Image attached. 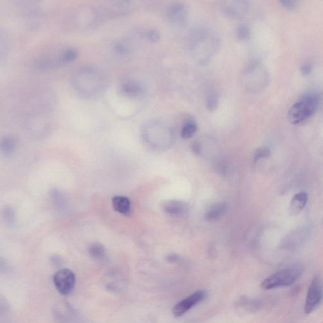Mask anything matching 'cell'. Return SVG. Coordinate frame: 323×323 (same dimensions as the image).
<instances>
[{
  "mask_svg": "<svg viewBox=\"0 0 323 323\" xmlns=\"http://www.w3.org/2000/svg\"><path fill=\"white\" fill-rule=\"evenodd\" d=\"M227 205L224 203L214 204L206 213L205 218L208 221H216L226 213Z\"/></svg>",
  "mask_w": 323,
  "mask_h": 323,
  "instance_id": "15",
  "label": "cell"
},
{
  "mask_svg": "<svg viewBox=\"0 0 323 323\" xmlns=\"http://www.w3.org/2000/svg\"><path fill=\"white\" fill-rule=\"evenodd\" d=\"M79 55V51L76 48L69 47L63 51V61L64 64H68L74 61Z\"/></svg>",
  "mask_w": 323,
  "mask_h": 323,
  "instance_id": "22",
  "label": "cell"
},
{
  "mask_svg": "<svg viewBox=\"0 0 323 323\" xmlns=\"http://www.w3.org/2000/svg\"><path fill=\"white\" fill-rule=\"evenodd\" d=\"M236 34L239 40L247 41L252 35V30L247 25L241 24L237 28Z\"/></svg>",
  "mask_w": 323,
  "mask_h": 323,
  "instance_id": "23",
  "label": "cell"
},
{
  "mask_svg": "<svg viewBox=\"0 0 323 323\" xmlns=\"http://www.w3.org/2000/svg\"><path fill=\"white\" fill-rule=\"evenodd\" d=\"M192 150L194 153L199 154L201 151V145L198 142H194L192 145Z\"/></svg>",
  "mask_w": 323,
  "mask_h": 323,
  "instance_id": "27",
  "label": "cell"
},
{
  "mask_svg": "<svg viewBox=\"0 0 323 323\" xmlns=\"http://www.w3.org/2000/svg\"><path fill=\"white\" fill-rule=\"evenodd\" d=\"M321 99V95L317 93L304 95L289 110V121L294 125H299L309 120L316 112Z\"/></svg>",
  "mask_w": 323,
  "mask_h": 323,
  "instance_id": "3",
  "label": "cell"
},
{
  "mask_svg": "<svg viewBox=\"0 0 323 323\" xmlns=\"http://www.w3.org/2000/svg\"><path fill=\"white\" fill-rule=\"evenodd\" d=\"M104 72L92 66H81L71 76V85L77 95L90 99L104 92L107 85Z\"/></svg>",
  "mask_w": 323,
  "mask_h": 323,
  "instance_id": "1",
  "label": "cell"
},
{
  "mask_svg": "<svg viewBox=\"0 0 323 323\" xmlns=\"http://www.w3.org/2000/svg\"><path fill=\"white\" fill-rule=\"evenodd\" d=\"M115 210L123 215H128L131 211V202L126 196H115L111 200Z\"/></svg>",
  "mask_w": 323,
  "mask_h": 323,
  "instance_id": "13",
  "label": "cell"
},
{
  "mask_svg": "<svg viewBox=\"0 0 323 323\" xmlns=\"http://www.w3.org/2000/svg\"><path fill=\"white\" fill-rule=\"evenodd\" d=\"M206 296L207 293L205 291L196 292L175 305L172 310L173 314L176 317H182L194 306L205 300Z\"/></svg>",
  "mask_w": 323,
  "mask_h": 323,
  "instance_id": "7",
  "label": "cell"
},
{
  "mask_svg": "<svg viewBox=\"0 0 323 323\" xmlns=\"http://www.w3.org/2000/svg\"><path fill=\"white\" fill-rule=\"evenodd\" d=\"M89 254L93 259L99 262H105L107 259V253L105 247L99 243L90 245Z\"/></svg>",
  "mask_w": 323,
  "mask_h": 323,
  "instance_id": "18",
  "label": "cell"
},
{
  "mask_svg": "<svg viewBox=\"0 0 323 323\" xmlns=\"http://www.w3.org/2000/svg\"><path fill=\"white\" fill-rule=\"evenodd\" d=\"M248 8L247 2L245 1H226L222 2V11L226 16L232 19H237L244 16Z\"/></svg>",
  "mask_w": 323,
  "mask_h": 323,
  "instance_id": "11",
  "label": "cell"
},
{
  "mask_svg": "<svg viewBox=\"0 0 323 323\" xmlns=\"http://www.w3.org/2000/svg\"><path fill=\"white\" fill-rule=\"evenodd\" d=\"M120 91L124 97L129 99H136L143 94L144 87L138 80L128 79L121 82Z\"/></svg>",
  "mask_w": 323,
  "mask_h": 323,
  "instance_id": "10",
  "label": "cell"
},
{
  "mask_svg": "<svg viewBox=\"0 0 323 323\" xmlns=\"http://www.w3.org/2000/svg\"><path fill=\"white\" fill-rule=\"evenodd\" d=\"M306 234H305L304 231L302 230H299V231H296L293 232V234L289 235L286 239H285L284 242H286V246H294L296 244H299V242H302L304 241L305 236Z\"/></svg>",
  "mask_w": 323,
  "mask_h": 323,
  "instance_id": "20",
  "label": "cell"
},
{
  "mask_svg": "<svg viewBox=\"0 0 323 323\" xmlns=\"http://www.w3.org/2000/svg\"><path fill=\"white\" fill-rule=\"evenodd\" d=\"M219 105V95L216 92L210 91L206 95V107L208 111L216 110Z\"/></svg>",
  "mask_w": 323,
  "mask_h": 323,
  "instance_id": "21",
  "label": "cell"
},
{
  "mask_svg": "<svg viewBox=\"0 0 323 323\" xmlns=\"http://www.w3.org/2000/svg\"><path fill=\"white\" fill-rule=\"evenodd\" d=\"M163 208L165 212L170 215H182L187 210V206L182 201L170 200L164 204Z\"/></svg>",
  "mask_w": 323,
  "mask_h": 323,
  "instance_id": "14",
  "label": "cell"
},
{
  "mask_svg": "<svg viewBox=\"0 0 323 323\" xmlns=\"http://www.w3.org/2000/svg\"><path fill=\"white\" fill-rule=\"evenodd\" d=\"M270 155V151L269 149L267 147H261L257 150L255 154V161H257L258 160L262 158H265L269 156Z\"/></svg>",
  "mask_w": 323,
  "mask_h": 323,
  "instance_id": "24",
  "label": "cell"
},
{
  "mask_svg": "<svg viewBox=\"0 0 323 323\" xmlns=\"http://www.w3.org/2000/svg\"><path fill=\"white\" fill-rule=\"evenodd\" d=\"M312 70V66L310 64H307L302 66L301 68V71L304 75H307L311 73Z\"/></svg>",
  "mask_w": 323,
  "mask_h": 323,
  "instance_id": "28",
  "label": "cell"
},
{
  "mask_svg": "<svg viewBox=\"0 0 323 323\" xmlns=\"http://www.w3.org/2000/svg\"><path fill=\"white\" fill-rule=\"evenodd\" d=\"M145 37L147 39V40L151 41H153V42H156V41H158L161 38V34L157 30L151 29L149 30H147V32L144 33Z\"/></svg>",
  "mask_w": 323,
  "mask_h": 323,
  "instance_id": "25",
  "label": "cell"
},
{
  "mask_svg": "<svg viewBox=\"0 0 323 323\" xmlns=\"http://www.w3.org/2000/svg\"><path fill=\"white\" fill-rule=\"evenodd\" d=\"M111 49L115 53L120 56H128L131 51V46L127 41L118 39L112 41Z\"/></svg>",
  "mask_w": 323,
  "mask_h": 323,
  "instance_id": "16",
  "label": "cell"
},
{
  "mask_svg": "<svg viewBox=\"0 0 323 323\" xmlns=\"http://www.w3.org/2000/svg\"><path fill=\"white\" fill-rule=\"evenodd\" d=\"M198 130L197 124L193 118H189L185 121L181 131V136L183 139H188L195 135Z\"/></svg>",
  "mask_w": 323,
  "mask_h": 323,
  "instance_id": "17",
  "label": "cell"
},
{
  "mask_svg": "<svg viewBox=\"0 0 323 323\" xmlns=\"http://www.w3.org/2000/svg\"><path fill=\"white\" fill-rule=\"evenodd\" d=\"M167 15L172 24L177 26L185 24L188 15L187 5L180 2L172 3L168 7Z\"/></svg>",
  "mask_w": 323,
  "mask_h": 323,
  "instance_id": "9",
  "label": "cell"
},
{
  "mask_svg": "<svg viewBox=\"0 0 323 323\" xmlns=\"http://www.w3.org/2000/svg\"><path fill=\"white\" fill-rule=\"evenodd\" d=\"M17 146V141L14 137L8 136L2 139L1 149L3 153L10 155L14 152Z\"/></svg>",
  "mask_w": 323,
  "mask_h": 323,
  "instance_id": "19",
  "label": "cell"
},
{
  "mask_svg": "<svg viewBox=\"0 0 323 323\" xmlns=\"http://www.w3.org/2000/svg\"><path fill=\"white\" fill-rule=\"evenodd\" d=\"M177 255H170L169 256V257L167 258V260H169V262H174L177 260Z\"/></svg>",
  "mask_w": 323,
  "mask_h": 323,
  "instance_id": "29",
  "label": "cell"
},
{
  "mask_svg": "<svg viewBox=\"0 0 323 323\" xmlns=\"http://www.w3.org/2000/svg\"><path fill=\"white\" fill-rule=\"evenodd\" d=\"M57 290L62 295H68L74 290L76 284V275L73 271L63 268L56 271L53 277Z\"/></svg>",
  "mask_w": 323,
  "mask_h": 323,
  "instance_id": "6",
  "label": "cell"
},
{
  "mask_svg": "<svg viewBox=\"0 0 323 323\" xmlns=\"http://www.w3.org/2000/svg\"><path fill=\"white\" fill-rule=\"evenodd\" d=\"M281 5L285 7L286 9L289 10H294L297 7V3L295 1H291V0H283L281 1Z\"/></svg>",
  "mask_w": 323,
  "mask_h": 323,
  "instance_id": "26",
  "label": "cell"
},
{
  "mask_svg": "<svg viewBox=\"0 0 323 323\" xmlns=\"http://www.w3.org/2000/svg\"><path fill=\"white\" fill-rule=\"evenodd\" d=\"M322 296V289L319 280L317 278H314L307 292L306 304H305V312L306 314H310L314 311L317 305L321 301Z\"/></svg>",
  "mask_w": 323,
  "mask_h": 323,
  "instance_id": "8",
  "label": "cell"
},
{
  "mask_svg": "<svg viewBox=\"0 0 323 323\" xmlns=\"http://www.w3.org/2000/svg\"><path fill=\"white\" fill-rule=\"evenodd\" d=\"M302 271V268L299 265L286 268L265 279L262 281L261 286L267 290L281 286H290L300 277Z\"/></svg>",
  "mask_w": 323,
  "mask_h": 323,
  "instance_id": "4",
  "label": "cell"
},
{
  "mask_svg": "<svg viewBox=\"0 0 323 323\" xmlns=\"http://www.w3.org/2000/svg\"><path fill=\"white\" fill-rule=\"evenodd\" d=\"M190 44L194 59L201 64H205L210 61L211 54L218 48L219 45L216 35L203 29L194 32Z\"/></svg>",
  "mask_w": 323,
  "mask_h": 323,
  "instance_id": "2",
  "label": "cell"
},
{
  "mask_svg": "<svg viewBox=\"0 0 323 323\" xmlns=\"http://www.w3.org/2000/svg\"><path fill=\"white\" fill-rule=\"evenodd\" d=\"M242 76L243 84L247 89L252 90L259 89L267 82L266 71L258 62H253L248 64Z\"/></svg>",
  "mask_w": 323,
  "mask_h": 323,
  "instance_id": "5",
  "label": "cell"
},
{
  "mask_svg": "<svg viewBox=\"0 0 323 323\" xmlns=\"http://www.w3.org/2000/svg\"><path fill=\"white\" fill-rule=\"evenodd\" d=\"M308 195L304 191L296 194L291 199L289 211L291 216H297L306 205Z\"/></svg>",
  "mask_w": 323,
  "mask_h": 323,
  "instance_id": "12",
  "label": "cell"
}]
</instances>
